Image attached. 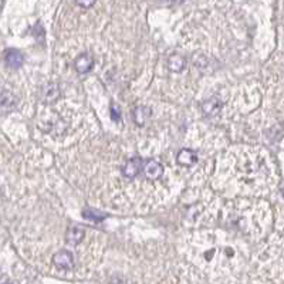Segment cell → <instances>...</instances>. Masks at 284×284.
Returning a JSON list of instances; mask_svg holds the SVG:
<instances>
[{"instance_id":"cell-3","label":"cell","mask_w":284,"mask_h":284,"mask_svg":"<svg viewBox=\"0 0 284 284\" xmlns=\"http://www.w3.org/2000/svg\"><path fill=\"white\" fill-rule=\"evenodd\" d=\"M53 262L61 270H70V268H73V265H74V257L70 251L63 250L53 257Z\"/></svg>"},{"instance_id":"cell-7","label":"cell","mask_w":284,"mask_h":284,"mask_svg":"<svg viewBox=\"0 0 284 284\" xmlns=\"http://www.w3.org/2000/svg\"><path fill=\"white\" fill-rule=\"evenodd\" d=\"M220 108H222V102H220L219 98H216V97L208 100V101L202 105L203 113L206 114L208 117H215V115H217V114L220 113Z\"/></svg>"},{"instance_id":"cell-5","label":"cell","mask_w":284,"mask_h":284,"mask_svg":"<svg viewBox=\"0 0 284 284\" xmlns=\"http://www.w3.org/2000/svg\"><path fill=\"white\" fill-rule=\"evenodd\" d=\"M74 66H76V70L78 73L85 74V73H88L93 68L94 60H93V57L90 56V54H81V56H78L76 58Z\"/></svg>"},{"instance_id":"cell-10","label":"cell","mask_w":284,"mask_h":284,"mask_svg":"<svg viewBox=\"0 0 284 284\" xmlns=\"http://www.w3.org/2000/svg\"><path fill=\"white\" fill-rule=\"evenodd\" d=\"M83 216L88 220H94V222H101L105 219V215L104 213H100L94 209H84L83 210Z\"/></svg>"},{"instance_id":"cell-4","label":"cell","mask_w":284,"mask_h":284,"mask_svg":"<svg viewBox=\"0 0 284 284\" xmlns=\"http://www.w3.org/2000/svg\"><path fill=\"white\" fill-rule=\"evenodd\" d=\"M4 61H6V64H7L10 68L17 70V68H20V67L23 66L24 57H23V54L20 53L19 50H16V49H9V50H6V53H4Z\"/></svg>"},{"instance_id":"cell-13","label":"cell","mask_w":284,"mask_h":284,"mask_svg":"<svg viewBox=\"0 0 284 284\" xmlns=\"http://www.w3.org/2000/svg\"><path fill=\"white\" fill-rule=\"evenodd\" d=\"M162 1H165V3H184L186 0H162Z\"/></svg>"},{"instance_id":"cell-2","label":"cell","mask_w":284,"mask_h":284,"mask_svg":"<svg viewBox=\"0 0 284 284\" xmlns=\"http://www.w3.org/2000/svg\"><path fill=\"white\" fill-rule=\"evenodd\" d=\"M144 173L150 181H156L164 175V165L155 159H151L148 162H145L144 165Z\"/></svg>"},{"instance_id":"cell-1","label":"cell","mask_w":284,"mask_h":284,"mask_svg":"<svg viewBox=\"0 0 284 284\" xmlns=\"http://www.w3.org/2000/svg\"><path fill=\"white\" fill-rule=\"evenodd\" d=\"M144 162L141 158H131L122 168V173L127 179H134L136 178L141 172H144Z\"/></svg>"},{"instance_id":"cell-14","label":"cell","mask_w":284,"mask_h":284,"mask_svg":"<svg viewBox=\"0 0 284 284\" xmlns=\"http://www.w3.org/2000/svg\"><path fill=\"white\" fill-rule=\"evenodd\" d=\"M282 193H283V198H284V188H283V190H282Z\"/></svg>"},{"instance_id":"cell-6","label":"cell","mask_w":284,"mask_h":284,"mask_svg":"<svg viewBox=\"0 0 284 284\" xmlns=\"http://www.w3.org/2000/svg\"><path fill=\"white\" fill-rule=\"evenodd\" d=\"M176 161H178L179 165L192 167L193 164L198 162V153L195 151H192V150H182V151L178 153Z\"/></svg>"},{"instance_id":"cell-11","label":"cell","mask_w":284,"mask_h":284,"mask_svg":"<svg viewBox=\"0 0 284 284\" xmlns=\"http://www.w3.org/2000/svg\"><path fill=\"white\" fill-rule=\"evenodd\" d=\"M144 111H145V108H136V110L134 111V119H135V122H136L138 125H144V124H145L147 115L142 114Z\"/></svg>"},{"instance_id":"cell-9","label":"cell","mask_w":284,"mask_h":284,"mask_svg":"<svg viewBox=\"0 0 284 284\" xmlns=\"http://www.w3.org/2000/svg\"><path fill=\"white\" fill-rule=\"evenodd\" d=\"M84 237V229L81 227H71L67 233V240L71 243V245H77L83 240Z\"/></svg>"},{"instance_id":"cell-8","label":"cell","mask_w":284,"mask_h":284,"mask_svg":"<svg viewBox=\"0 0 284 284\" xmlns=\"http://www.w3.org/2000/svg\"><path fill=\"white\" fill-rule=\"evenodd\" d=\"M186 67V60L182 56H172L169 58V68L173 73H181Z\"/></svg>"},{"instance_id":"cell-12","label":"cell","mask_w":284,"mask_h":284,"mask_svg":"<svg viewBox=\"0 0 284 284\" xmlns=\"http://www.w3.org/2000/svg\"><path fill=\"white\" fill-rule=\"evenodd\" d=\"M76 1L78 6H81V7H84V9L91 7V6L95 3V0H76Z\"/></svg>"}]
</instances>
